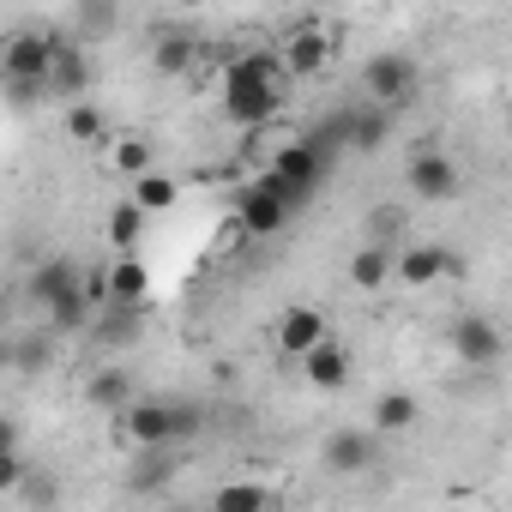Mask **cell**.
Masks as SVG:
<instances>
[{
  "label": "cell",
  "mask_w": 512,
  "mask_h": 512,
  "mask_svg": "<svg viewBox=\"0 0 512 512\" xmlns=\"http://www.w3.org/2000/svg\"><path fill=\"white\" fill-rule=\"evenodd\" d=\"M223 121L241 127V133H260L272 127V115L284 109V67L272 49H241L229 67H223Z\"/></svg>",
  "instance_id": "6da1fadb"
},
{
  "label": "cell",
  "mask_w": 512,
  "mask_h": 512,
  "mask_svg": "<svg viewBox=\"0 0 512 512\" xmlns=\"http://www.w3.org/2000/svg\"><path fill=\"white\" fill-rule=\"evenodd\" d=\"M55 43H61L55 31H19V37H7V49H0V67H7V79H13V91H19V97L49 91Z\"/></svg>",
  "instance_id": "7a4b0ae2"
},
{
  "label": "cell",
  "mask_w": 512,
  "mask_h": 512,
  "mask_svg": "<svg viewBox=\"0 0 512 512\" xmlns=\"http://www.w3.org/2000/svg\"><path fill=\"white\" fill-rule=\"evenodd\" d=\"M326 169H332V163H326V157H320V151H314L308 139H296V145H284V151L272 157V169H266V175L278 181V193H284V205H290V211H302V205H308V199L320 193V181H326Z\"/></svg>",
  "instance_id": "3957f363"
},
{
  "label": "cell",
  "mask_w": 512,
  "mask_h": 512,
  "mask_svg": "<svg viewBox=\"0 0 512 512\" xmlns=\"http://www.w3.org/2000/svg\"><path fill=\"white\" fill-rule=\"evenodd\" d=\"M416 85H422V67H416V55H404V49H380V55L362 67V91H368L374 109H398L404 97H416Z\"/></svg>",
  "instance_id": "277c9868"
},
{
  "label": "cell",
  "mask_w": 512,
  "mask_h": 512,
  "mask_svg": "<svg viewBox=\"0 0 512 512\" xmlns=\"http://www.w3.org/2000/svg\"><path fill=\"white\" fill-rule=\"evenodd\" d=\"M235 223H241V235H253V241H272V235L290 223V205H284V193H278L272 175H253V181L235 193Z\"/></svg>",
  "instance_id": "5b68a950"
},
{
  "label": "cell",
  "mask_w": 512,
  "mask_h": 512,
  "mask_svg": "<svg viewBox=\"0 0 512 512\" xmlns=\"http://www.w3.org/2000/svg\"><path fill=\"white\" fill-rule=\"evenodd\" d=\"M404 181H410V193H416L422 205H452V199L464 193V169H458L446 151H434V145L410 151V163H404Z\"/></svg>",
  "instance_id": "8992f818"
},
{
  "label": "cell",
  "mask_w": 512,
  "mask_h": 512,
  "mask_svg": "<svg viewBox=\"0 0 512 512\" xmlns=\"http://www.w3.org/2000/svg\"><path fill=\"white\" fill-rule=\"evenodd\" d=\"M121 440L133 452H157V446H175V422H169V398H133L121 416H115Z\"/></svg>",
  "instance_id": "52a82bcc"
},
{
  "label": "cell",
  "mask_w": 512,
  "mask_h": 512,
  "mask_svg": "<svg viewBox=\"0 0 512 512\" xmlns=\"http://www.w3.org/2000/svg\"><path fill=\"white\" fill-rule=\"evenodd\" d=\"M464 266L452 260L446 247H434V241H410V247H398L392 253V278L398 284H410V290H428V284H440V278H458Z\"/></svg>",
  "instance_id": "ba28073f"
},
{
  "label": "cell",
  "mask_w": 512,
  "mask_h": 512,
  "mask_svg": "<svg viewBox=\"0 0 512 512\" xmlns=\"http://www.w3.org/2000/svg\"><path fill=\"white\" fill-rule=\"evenodd\" d=\"M272 55H278V67H284L290 79H314V73L332 61V31H326V25H296Z\"/></svg>",
  "instance_id": "9c48e42d"
},
{
  "label": "cell",
  "mask_w": 512,
  "mask_h": 512,
  "mask_svg": "<svg viewBox=\"0 0 512 512\" xmlns=\"http://www.w3.org/2000/svg\"><path fill=\"white\" fill-rule=\"evenodd\" d=\"M272 338H278V350H284V356H296V362H302V356H314L320 344H332V326H326V314H320V308L296 302V308H284V314H278V332H272Z\"/></svg>",
  "instance_id": "30bf717a"
},
{
  "label": "cell",
  "mask_w": 512,
  "mask_h": 512,
  "mask_svg": "<svg viewBox=\"0 0 512 512\" xmlns=\"http://www.w3.org/2000/svg\"><path fill=\"white\" fill-rule=\"evenodd\" d=\"M452 350L464 368H494L506 356V338L488 314H464V320H452Z\"/></svg>",
  "instance_id": "8fae6325"
},
{
  "label": "cell",
  "mask_w": 512,
  "mask_h": 512,
  "mask_svg": "<svg viewBox=\"0 0 512 512\" xmlns=\"http://www.w3.org/2000/svg\"><path fill=\"white\" fill-rule=\"evenodd\" d=\"M79 278H85V272L67 260V253H49V260H37V266L25 272V302L49 314V308H55L67 290H79Z\"/></svg>",
  "instance_id": "7c38bea8"
},
{
  "label": "cell",
  "mask_w": 512,
  "mask_h": 512,
  "mask_svg": "<svg viewBox=\"0 0 512 512\" xmlns=\"http://www.w3.org/2000/svg\"><path fill=\"white\" fill-rule=\"evenodd\" d=\"M374 458H380V434H368V428H332L326 434V464L338 476H362V470H374Z\"/></svg>",
  "instance_id": "4fadbf2b"
},
{
  "label": "cell",
  "mask_w": 512,
  "mask_h": 512,
  "mask_svg": "<svg viewBox=\"0 0 512 512\" xmlns=\"http://www.w3.org/2000/svg\"><path fill=\"white\" fill-rule=\"evenodd\" d=\"M103 296H109V308H145V296H151V266L145 260H133V253H121V260L103 272Z\"/></svg>",
  "instance_id": "5bb4252c"
},
{
  "label": "cell",
  "mask_w": 512,
  "mask_h": 512,
  "mask_svg": "<svg viewBox=\"0 0 512 512\" xmlns=\"http://www.w3.org/2000/svg\"><path fill=\"white\" fill-rule=\"evenodd\" d=\"M85 85H91V61H85V49L79 43H55V61H49V91H61V97H79L85 103Z\"/></svg>",
  "instance_id": "9a60e30c"
},
{
  "label": "cell",
  "mask_w": 512,
  "mask_h": 512,
  "mask_svg": "<svg viewBox=\"0 0 512 512\" xmlns=\"http://www.w3.org/2000/svg\"><path fill=\"white\" fill-rule=\"evenodd\" d=\"M175 199H181V181H175V175H163V169H151V175L127 181V205H139L145 217H163V211H175Z\"/></svg>",
  "instance_id": "2e32d148"
},
{
  "label": "cell",
  "mask_w": 512,
  "mask_h": 512,
  "mask_svg": "<svg viewBox=\"0 0 512 512\" xmlns=\"http://www.w3.org/2000/svg\"><path fill=\"white\" fill-rule=\"evenodd\" d=\"M416 422H422L416 392H380V398H374V428H368V434H410Z\"/></svg>",
  "instance_id": "e0dca14e"
},
{
  "label": "cell",
  "mask_w": 512,
  "mask_h": 512,
  "mask_svg": "<svg viewBox=\"0 0 512 512\" xmlns=\"http://www.w3.org/2000/svg\"><path fill=\"white\" fill-rule=\"evenodd\" d=\"M175 464H181V458H175V446L139 452V458H133V470H127V488H133V494H157L163 482H175Z\"/></svg>",
  "instance_id": "ac0fdd59"
},
{
  "label": "cell",
  "mask_w": 512,
  "mask_h": 512,
  "mask_svg": "<svg viewBox=\"0 0 512 512\" xmlns=\"http://www.w3.org/2000/svg\"><path fill=\"white\" fill-rule=\"evenodd\" d=\"M211 512H272V488L253 482V476H235L211 494Z\"/></svg>",
  "instance_id": "d6986e66"
},
{
  "label": "cell",
  "mask_w": 512,
  "mask_h": 512,
  "mask_svg": "<svg viewBox=\"0 0 512 512\" xmlns=\"http://www.w3.org/2000/svg\"><path fill=\"white\" fill-rule=\"evenodd\" d=\"M302 368H308V386H320V392H344L350 386V356L338 344H320L314 356H302Z\"/></svg>",
  "instance_id": "ffe728a7"
},
{
  "label": "cell",
  "mask_w": 512,
  "mask_h": 512,
  "mask_svg": "<svg viewBox=\"0 0 512 512\" xmlns=\"http://www.w3.org/2000/svg\"><path fill=\"white\" fill-rule=\"evenodd\" d=\"M85 398H91L97 410H115V416H121V410L133 404V374H127V368H97L91 386H85Z\"/></svg>",
  "instance_id": "44dd1931"
},
{
  "label": "cell",
  "mask_w": 512,
  "mask_h": 512,
  "mask_svg": "<svg viewBox=\"0 0 512 512\" xmlns=\"http://www.w3.org/2000/svg\"><path fill=\"white\" fill-rule=\"evenodd\" d=\"M350 284H356V290H386V284H392V253L362 241V247L350 253Z\"/></svg>",
  "instance_id": "7402d4cb"
},
{
  "label": "cell",
  "mask_w": 512,
  "mask_h": 512,
  "mask_svg": "<svg viewBox=\"0 0 512 512\" xmlns=\"http://www.w3.org/2000/svg\"><path fill=\"white\" fill-rule=\"evenodd\" d=\"M386 133H392V109H356L350 115V151H380L386 145Z\"/></svg>",
  "instance_id": "603a6c76"
},
{
  "label": "cell",
  "mask_w": 512,
  "mask_h": 512,
  "mask_svg": "<svg viewBox=\"0 0 512 512\" xmlns=\"http://www.w3.org/2000/svg\"><path fill=\"white\" fill-rule=\"evenodd\" d=\"M404 229H410L404 205H374V211H368V247H386V253H392L398 241H410Z\"/></svg>",
  "instance_id": "cb8c5ba5"
},
{
  "label": "cell",
  "mask_w": 512,
  "mask_h": 512,
  "mask_svg": "<svg viewBox=\"0 0 512 512\" xmlns=\"http://www.w3.org/2000/svg\"><path fill=\"white\" fill-rule=\"evenodd\" d=\"M350 115H356V109H332V115H326V121L308 133V145H314L326 163H332L338 151H350Z\"/></svg>",
  "instance_id": "d4e9b609"
},
{
  "label": "cell",
  "mask_w": 512,
  "mask_h": 512,
  "mask_svg": "<svg viewBox=\"0 0 512 512\" xmlns=\"http://www.w3.org/2000/svg\"><path fill=\"white\" fill-rule=\"evenodd\" d=\"M151 157H157V145L151 139H139V133H127V139H115V151H109V163L127 175V181H139V175H151Z\"/></svg>",
  "instance_id": "484cf974"
},
{
  "label": "cell",
  "mask_w": 512,
  "mask_h": 512,
  "mask_svg": "<svg viewBox=\"0 0 512 512\" xmlns=\"http://www.w3.org/2000/svg\"><path fill=\"white\" fill-rule=\"evenodd\" d=\"M145 223H151V217H145L139 205H127V199H121V205L109 211V241H115L121 253H133V247L145 241Z\"/></svg>",
  "instance_id": "4316f807"
},
{
  "label": "cell",
  "mask_w": 512,
  "mask_h": 512,
  "mask_svg": "<svg viewBox=\"0 0 512 512\" xmlns=\"http://www.w3.org/2000/svg\"><path fill=\"white\" fill-rule=\"evenodd\" d=\"M49 362H55V338H49V332L13 338V368H19V374H49Z\"/></svg>",
  "instance_id": "83f0119b"
},
{
  "label": "cell",
  "mask_w": 512,
  "mask_h": 512,
  "mask_svg": "<svg viewBox=\"0 0 512 512\" xmlns=\"http://www.w3.org/2000/svg\"><path fill=\"white\" fill-rule=\"evenodd\" d=\"M151 67L157 73H187L193 67V37H157V49H151Z\"/></svg>",
  "instance_id": "f1b7e54d"
},
{
  "label": "cell",
  "mask_w": 512,
  "mask_h": 512,
  "mask_svg": "<svg viewBox=\"0 0 512 512\" xmlns=\"http://www.w3.org/2000/svg\"><path fill=\"white\" fill-rule=\"evenodd\" d=\"M19 500H25V506H37V512H55V506H61V482H55L49 470H25Z\"/></svg>",
  "instance_id": "f546056e"
},
{
  "label": "cell",
  "mask_w": 512,
  "mask_h": 512,
  "mask_svg": "<svg viewBox=\"0 0 512 512\" xmlns=\"http://www.w3.org/2000/svg\"><path fill=\"white\" fill-rule=\"evenodd\" d=\"M169 422H175V446H187L199 428H205V410L193 398H169Z\"/></svg>",
  "instance_id": "4dcf8cb0"
},
{
  "label": "cell",
  "mask_w": 512,
  "mask_h": 512,
  "mask_svg": "<svg viewBox=\"0 0 512 512\" xmlns=\"http://www.w3.org/2000/svg\"><path fill=\"white\" fill-rule=\"evenodd\" d=\"M67 133H73L79 145H97V139H103V115H97L91 103H73V109H67Z\"/></svg>",
  "instance_id": "1f68e13d"
},
{
  "label": "cell",
  "mask_w": 512,
  "mask_h": 512,
  "mask_svg": "<svg viewBox=\"0 0 512 512\" xmlns=\"http://www.w3.org/2000/svg\"><path fill=\"white\" fill-rule=\"evenodd\" d=\"M73 25H79V37H103V31H115V7L91 0V7H79V13H73Z\"/></svg>",
  "instance_id": "d6a6232c"
},
{
  "label": "cell",
  "mask_w": 512,
  "mask_h": 512,
  "mask_svg": "<svg viewBox=\"0 0 512 512\" xmlns=\"http://www.w3.org/2000/svg\"><path fill=\"white\" fill-rule=\"evenodd\" d=\"M25 452H0V494H19V482H25Z\"/></svg>",
  "instance_id": "836d02e7"
},
{
  "label": "cell",
  "mask_w": 512,
  "mask_h": 512,
  "mask_svg": "<svg viewBox=\"0 0 512 512\" xmlns=\"http://www.w3.org/2000/svg\"><path fill=\"white\" fill-rule=\"evenodd\" d=\"M0 452H19V422L0 410Z\"/></svg>",
  "instance_id": "e575fe53"
},
{
  "label": "cell",
  "mask_w": 512,
  "mask_h": 512,
  "mask_svg": "<svg viewBox=\"0 0 512 512\" xmlns=\"http://www.w3.org/2000/svg\"><path fill=\"white\" fill-rule=\"evenodd\" d=\"M0 368H13V338H0Z\"/></svg>",
  "instance_id": "d590c367"
}]
</instances>
